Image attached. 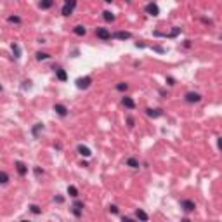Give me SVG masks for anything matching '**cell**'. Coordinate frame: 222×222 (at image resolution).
Segmentation results:
<instances>
[{"instance_id": "cell-1", "label": "cell", "mask_w": 222, "mask_h": 222, "mask_svg": "<svg viewBox=\"0 0 222 222\" xmlns=\"http://www.w3.org/2000/svg\"><path fill=\"white\" fill-rule=\"evenodd\" d=\"M76 7V0H64V5H63V16H71Z\"/></svg>"}, {"instance_id": "cell-2", "label": "cell", "mask_w": 222, "mask_h": 222, "mask_svg": "<svg viewBox=\"0 0 222 222\" xmlns=\"http://www.w3.org/2000/svg\"><path fill=\"white\" fill-rule=\"evenodd\" d=\"M90 83H92V76H83V78H78V80H76V89L85 90V89L90 87Z\"/></svg>"}, {"instance_id": "cell-3", "label": "cell", "mask_w": 222, "mask_h": 222, "mask_svg": "<svg viewBox=\"0 0 222 222\" xmlns=\"http://www.w3.org/2000/svg\"><path fill=\"white\" fill-rule=\"evenodd\" d=\"M184 101L189 102V104H194V102H200L201 101V96L198 92H187L186 96H184Z\"/></svg>"}, {"instance_id": "cell-4", "label": "cell", "mask_w": 222, "mask_h": 222, "mask_svg": "<svg viewBox=\"0 0 222 222\" xmlns=\"http://www.w3.org/2000/svg\"><path fill=\"white\" fill-rule=\"evenodd\" d=\"M96 35H97V38H101V40H111V31L109 30H106V28H96Z\"/></svg>"}, {"instance_id": "cell-5", "label": "cell", "mask_w": 222, "mask_h": 222, "mask_svg": "<svg viewBox=\"0 0 222 222\" xmlns=\"http://www.w3.org/2000/svg\"><path fill=\"white\" fill-rule=\"evenodd\" d=\"M144 11H146V14H149V16H153V18H156L158 14H160V9H158L156 4H153V2H149L146 7H144Z\"/></svg>"}, {"instance_id": "cell-6", "label": "cell", "mask_w": 222, "mask_h": 222, "mask_svg": "<svg viewBox=\"0 0 222 222\" xmlns=\"http://www.w3.org/2000/svg\"><path fill=\"white\" fill-rule=\"evenodd\" d=\"M181 208H182L184 212H194L196 203L193 200H182V201H181Z\"/></svg>"}, {"instance_id": "cell-7", "label": "cell", "mask_w": 222, "mask_h": 222, "mask_svg": "<svg viewBox=\"0 0 222 222\" xmlns=\"http://www.w3.org/2000/svg\"><path fill=\"white\" fill-rule=\"evenodd\" d=\"M111 38H115V40H128V38H132V33H128V31H115V33H111Z\"/></svg>"}, {"instance_id": "cell-8", "label": "cell", "mask_w": 222, "mask_h": 222, "mask_svg": "<svg viewBox=\"0 0 222 222\" xmlns=\"http://www.w3.org/2000/svg\"><path fill=\"white\" fill-rule=\"evenodd\" d=\"M146 115H148L149 118H160L161 115H163V111H161L160 108H155V109H153V108H148V109H146Z\"/></svg>"}, {"instance_id": "cell-9", "label": "cell", "mask_w": 222, "mask_h": 222, "mask_svg": "<svg viewBox=\"0 0 222 222\" xmlns=\"http://www.w3.org/2000/svg\"><path fill=\"white\" fill-rule=\"evenodd\" d=\"M16 170H18V174L21 175V177H24V175L28 174V167L23 163V161H16Z\"/></svg>"}, {"instance_id": "cell-10", "label": "cell", "mask_w": 222, "mask_h": 222, "mask_svg": "<svg viewBox=\"0 0 222 222\" xmlns=\"http://www.w3.org/2000/svg\"><path fill=\"white\" fill-rule=\"evenodd\" d=\"M54 111H56L59 116H66L68 115V108L64 104H54Z\"/></svg>"}, {"instance_id": "cell-11", "label": "cell", "mask_w": 222, "mask_h": 222, "mask_svg": "<svg viewBox=\"0 0 222 222\" xmlns=\"http://www.w3.org/2000/svg\"><path fill=\"white\" fill-rule=\"evenodd\" d=\"M122 104L125 106L127 109H134L135 108V102H134V99H132V97H128V96H125L122 99Z\"/></svg>"}, {"instance_id": "cell-12", "label": "cell", "mask_w": 222, "mask_h": 222, "mask_svg": "<svg viewBox=\"0 0 222 222\" xmlns=\"http://www.w3.org/2000/svg\"><path fill=\"white\" fill-rule=\"evenodd\" d=\"M73 33H75L76 37H85V35H87V28L82 26V24H78V26L73 28Z\"/></svg>"}, {"instance_id": "cell-13", "label": "cell", "mask_w": 222, "mask_h": 222, "mask_svg": "<svg viewBox=\"0 0 222 222\" xmlns=\"http://www.w3.org/2000/svg\"><path fill=\"white\" fill-rule=\"evenodd\" d=\"M135 217L139 219V220H142V222H148V220H149L148 213L144 212V210H141V208H137V210H135Z\"/></svg>"}, {"instance_id": "cell-14", "label": "cell", "mask_w": 222, "mask_h": 222, "mask_svg": "<svg viewBox=\"0 0 222 222\" xmlns=\"http://www.w3.org/2000/svg\"><path fill=\"white\" fill-rule=\"evenodd\" d=\"M76 151H78L80 155H82V156H85V158H89V156L92 155V151H90V149H89L87 146H82V144H80L78 148H76Z\"/></svg>"}, {"instance_id": "cell-15", "label": "cell", "mask_w": 222, "mask_h": 222, "mask_svg": "<svg viewBox=\"0 0 222 222\" xmlns=\"http://www.w3.org/2000/svg\"><path fill=\"white\" fill-rule=\"evenodd\" d=\"M56 76L61 80V82H66V80H68V73H66L63 68H57V70H56Z\"/></svg>"}, {"instance_id": "cell-16", "label": "cell", "mask_w": 222, "mask_h": 222, "mask_svg": "<svg viewBox=\"0 0 222 222\" xmlns=\"http://www.w3.org/2000/svg\"><path fill=\"white\" fill-rule=\"evenodd\" d=\"M52 5H54V0H42L38 4V7L40 9H50Z\"/></svg>"}, {"instance_id": "cell-17", "label": "cell", "mask_w": 222, "mask_h": 222, "mask_svg": "<svg viewBox=\"0 0 222 222\" xmlns=\"http://www.w3.org/2000/svg\"><path fill=\"white\" fill-rule=\"evenodd\" d=\"M102 18H104V21L113 23L115 21V14L111 12V11H104V12H102Z\"/></svg>"}, {"instance_id": "cell-18", "label": "cell", "mask_w": 222, "mask_h": 222, "mask_svg": "<svg viewBox=\"0 0 222 222\" xmlns=\"http://www.w3.org/2000/svg\"><path fill=\"white\" fill-rule=\"evenodd\" d=\"M11 49H12V52H14V57L19 59V57H21V49H19V45L18 44H12V45H11Z\"/></svg>"}, {"instance_id": "cell-19", "label": "cell", "mask_w": 222, "mask_h": 222, "mask_svg": "<svg viewBox=\"0 0 222 222\" xmlns=\"http://www.w3.org/2000/svg\"><path fill=\"white\" fill-rule=\"evenodd\" d=\"M127 167H130V168H139V161L135 160V158H128V160H127Z\"/></svg>"}, {"instance_id": "cell-20", "label": "cell", "mask_w": 222, "mask_h": 222, "mask_svg": "<svg viewBox=\"0 0 222 222\" xmlns=\"http://www.w3.org/2000/svg\"><path fill=\"white\" fill-rule=\"evenodd\" d=\"M68 194H70L71 198H76V196H78V189L75 186H68Z\"/></svg>"}, {"instance_id": "cell-21", "label": "cell", "mask_w": 222, "mask_h": 222, "mask_svg": "<svg viewBox=\"0 0 222 222\" xmlns=\"http://www.w3.org/2000/svg\"><path fill=\"white\" fill-rule=\"evenodd\" d=\"M35 57H37V61H45V59H49L50 56H49L47 52H37Z\"/></svg>"}, {"instance_id": "cell-22", "label": "cell", "mask_w": 222, "mask_h": 222, "mask_svg": "<svg viewBox=\"0 0 222 222\" xmlns=\"http://www.w3.org/2000/svg\"><path fill=\"white\" fill-rule=\"evenodd\" d=\"M9 182V175L5 174L4 170H0V184H7Z\"/></svg>"}, {"instance_id": "cell-23", "label": "cell", "mask_w": 222, "mask_h": 222, "mask_svg": "<svg viewBox=\"0 0 222 222\" xmlns=\"http://www.w3.org/2000/svg\"><path fill=\"white\" fill-rule=\"evenodd\" d=\"M127 89H128V83H125V82H120V83H116V90H120V92H125Z\"/></svg>"}, {"instance_id": "cell-24", "label": "cell", "mask_w": 222, "mask_h": 222, "mask_svg": "<svg viewBox=\"0 0 222 222\" xmlns=\"http://www.w3.org/2000/svg\"><path fill=\"white\" fill-rule=\"evenodd\" d=\"M42 128H44V125H42V123H37V125L33 127V135H35V137H38V132L42 130Z\"/></svg>"}, {"instance_id": "cell-25", "label": "cell", "mask_w": 222, "mask_h": 222, "mask_svg": "<svg viewBox=\"0 0 222 222\" xmlns=\"http://www.w3.org/2000/svg\"><path fill=\"white\" fill-rule=\"evenodd\" d=\"M30 212H31V213H35V215H38V213L42 212V210H40L38 205H30Z\"/></svg>"}, {"instance_id": "cell-26", "label": "cell", "mask_w": 222, "mask_h": 222, "mask_svg": "<svg viewBox=\"0 0 222 222\" xmlns=\"http://www.w3.org/2000/svg\"><path fill=\"white\" fill-rule=\"evenodd\" d=\"M7 21H9V23H16V24H19V23H21V18H18V16H9V18H7Z\"/></svg>"}, {"instance_id": "cell-27", "label": "cell", "mask_w": 222, "mask_h": 222, "mask_svg": "<svg viewBox=\"0 0 222 222\" xmlns=\"http://www.w3.org/2000/svg\"><path fill=\"white\" fill-rule=\"evenodd\" d=\"M71 212H73L76 217H82V208H76V207H73V210H71Z\"/></svg>"}, {"instance_id": "cell-28", "label": "cell", "mask_w": 222, "mask_h": 222, "mask_svg": "<svg viewBox=\"0 0 222 222\" xmlns=\"http://www.w3.org/2000/svg\"><path fill=\"white\" fill-rule=\"evenodd\" d=\"M109 212L111 213H118V207L116 205H109Z\"/></svg>"}, {"instance_id": "cell-29", "label": "cell", "mask_w": 222, "mask_h": 222, "mask_svg": "<svg viewBox=\"0 0 222 222\" xmlns=\"http://www.w3.org/2000/svg\"><path fill=\"white\" fill-rule=\"evenodd\" d=\"M127 123H128V127H134V118L128 116V118H127Z\"/></svg>"}, {"instance_id": "cell-30", "label": "cell", "mask_w": 222, "mask_h": 222, "mask_svg": "<svg viewBox=\"0 0 222 222\" xmlns=\"http://www.w3.org/2000/svg\"><path fill=\"white\" fill-rule=\"evenodd\" d=\"M153 49H155L156 52H165V49H163V47H160V45H156V47H153Z\"/></svg>"}, {"instance_id": "cell-31", "label": "cell", "mask_w": 222, "mask_h": 222, "mask_svg": "<svg viewBox=\"0 0 222 222\" xmlns=\"http://www.w3.org/2000/svg\"><path fill=\"white\" fill-rule=\"evenodd\" d=\"M73 207H76V208H83V203H82V201H75Z\"/></svg>"}, {"instance_id": "cell-32", "label": "cell", "mask_w": 222, "mask_h": 222, "mask_svg": "<svg viewBox=\"0 0 222 222\" xmlns=\"http://www.w3.org/2000/svg\"><path fill=\"white\" fill-rule=\"evenodd\" d=\"M35 174H37V175H42V174H44V172H42V170H40L38 167H37V168H35Z\"/></svg>"}, {"instance_id": "cell-33", "label": "cell", "mask_w": 222, "mask_h": 222, "mask_svg": "<svg viewBox=\"0 0 222 222\" xmlns=\"http://www.w3.org/2000/svg\"><path fill=\"white\" fill-rule=\"evenodd\" d=\"M56 201L57 203H63V196H56Z\"/></svg>"}, {"instance_id": "cell-34", "label": "cell", "mask_w": 222, "mask_h": 222, "mask_svg": "<svg viewBox=\"0 0 222 222\" xmlns=\"http://www.w3.org/2000/svg\"><path fill=\"white\" fill-rule=\"evenodd\" d=\"M104 2H106V4H111V2H113V0H104Z\"/></svg>"}, {"instance_id": "cell-35", "label": "cell", "mask_w": 222, "mask_h": 222, "mask_svg": "<svg viewBox=\"0 0 222 222\" xmlns=\"http://www.w3.org/2000/svg\"><path fill=\"white\" fill-rule=\"evenodd\" d=\"M127 2H128V4H130V2H132V0H127Z\"/></svg>"}, {"instance_id": "cell-36", "label": "cell", "mask_w": 222, "mask_h": 222, "mask_svg": "<svg viewBox=\"0 0 222 222\" xmlns=\"http://www.w3.org/2000/svg\"><path fill=\"white\" fill-rule=\"evenodd\" d=\"M0 90H2V85H0Z\"/></svg>"}]
</instances>
